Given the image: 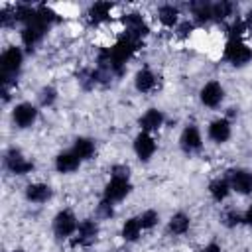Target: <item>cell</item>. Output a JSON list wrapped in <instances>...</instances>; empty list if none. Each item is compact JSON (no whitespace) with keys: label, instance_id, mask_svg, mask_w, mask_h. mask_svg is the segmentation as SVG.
<instances>
[{"label":"cell","instance_id":"5bb4252c","mask_svg":"<svg viewBox=\"0 0 252 252\" xmlns=\"http://www.w3.org/2000/svg\"><path fill=\"white\" fill-rule=\"evenodd\" d=\"M207 136H209V140L215 142V144H224V142H228L230 136H232L230 120H228L226 116H222V118H215L213 122H209Z\"/></svg>","mask_w":252,"mask_h":252},{"label":"cell","instance_id":"7402d4cb","mask_svg":"<svg viewBox=\"0 0 252 252\" xmlns=\"http://www.w3.org/2000/svg\"><path fill=\"white\" fill-rule=\"evenodd\" d=\"M211 2L205 0H197L189 4V12H191V22L195 24H207L213 20V12H211Z\"/></svg>","mask_w":252,"mask_h":252},{"label":"cell","instance_id":"3957f363","mask_svg":"<svg viewBox=\"0 0 252 252\" xmlns=\"http://www.w3.org/2000/svg\"><path fill=\"white\" fill-rule=\"evenodd\" d=\"M222 57H224V61H228L234 67H244L252 59V47L248 43H244L242 39L230 37L226 41V45H224Z\"/></svg>","mask_w":252,"mask_h":252},{"label":"cell","instance_id":"d6a6232c","mask_svg":"<svg viewBox=\"0 0 252 252\" xmlns=\"http://www.w3.org/2000/svg\"><path fill=\"white\" fill-rule=\"evenodd\" d=\"M242 220H244V224L246 226H250L252 228V203L248 205V209L242 213Z\"/></svg>","mask_w":252,"mask_h":252},{"label":"cell","instance_id":"836d02e7","mask_svg":"<svg viewBox=\"0 0 252 252\" xmlns=\"http://www.w3.org/2000/svg\"><path fill=\"white\" fill-rule=\"evenodd\" d=\"M201 252H222V246L220 244H217V242H209V244H205L203 246V250Z\"/></svg>","mask_w":252,"mask_h":252},{"label":"cell","instance_id":"5b68a950","mask_svg":"<svg viewBox=\"0 0 252 252\" xmlns=\"http://www.w3.org/2000/svg\"><path fill=\"white\" fill-rule=\"evenodd\" d=\"M122 26H124V37H128V39H132L136 43H140L150 32V28H148V24H146V20H144V16L140 12L124 14L122 16Z\"/></svg>","mask_w":252,"mask_h":252},{"label":"cell","instance_id":"ffe728a7","mask_svg":"<svg viewBox=\"0 0 252 252\" xmlns=\"http://www.w3.org/2000/svg\"><path fill=\"white\" fill-rule=\"evenodd\" d=\"M189 226H191V217H189L187 213H183V211L173 213V215L169 217V220H167V232L173 234V236L185 234V232L189 230Z\"/></svg>","mask_w":252,"mask_h":252},{"label":"cell","instance_id":"277c9868","mask_svg":"<svg viewBox=\"0 0 252 252\" xmlns=\"http://www.w3.org/2000/svg\"><path fill=\"white\" fill-rule=\"evenodd\" d=\"M77 226H79V220L71 209H61L51 220V230L59 240L71 238L77 232Z\"/></svg>","mask_w":252,"mask_h":252},{"label":"cell","instance_id":"ba28073f","mask_svg":"<svg viewBox=\"0 0 252 252\" xmlns=\"http://www.w3.org/2000/svg\"><path fill=\"white\" fill-rule=\"evenodd\" d=\"M230 189L238 195H250L252 193V171L246 167H236L226 171Z\"/></svg>","mask_w":252,"mask_h":252},{"label":"cell","instance_id":"1f68e13d","mask_svg":"<svg viewBox=\"0 0 252 252\" xmlns=\"http://www.w3.org/2000/svg\"><path fill=\"white\" fill-rule=\"evenodd\" d=\"M191 30H193V22H189V20L179 22V24H177V28H175V32H177V35H179V37H187V35L191 33Z\"/></svg>","mask_w":252,"mask_h":252},{"label":"cell","instance_id":"8fae6325","mask_svg":"<svg viewBox=\"0 0 252 252\" xmlns=\"http://www.w3.org/2000/svg\"><path fill=\"white\" fill-rule=\"evenodd\" d=\"M199 100L203 106L217 108L224 100V87L219 81H207L199 91Z\"/></svg>","mask_w":252,"mask_h":252},{"label":"cell","instance_id":"4fadbf2b","mask_svg":"<svg viewBox=\"0 0 252 252\" xmlns=\"http://www.w3.org/2000/svg\"><path fill=\"white\" fill-rule=\"evenodd\" d=\"M130 193H132V183H130V179H116V177H110V181L104 185L102 199H106V201H110V203H118V201H124Z\"/></svg>","mask_w":252,"mask_h":252},{"label":"cell","instance_id":"d590c367","mask_svg":"<svg viewBox=\"0 0 252 252\" xmlns=\"http://www.w3.org/2000/svg\"><path fill=\"white\" fill-rule=\"evenodd\" d=\"M12 252H26V250H24V248H14Z\"/></svg>","mask_w":252,"mask_h":252},{"label":"cell","instance_id":"30bf717a","mask_svg":"<svg viewBox=\"0 0 252 252\" xmlns=\"http://www.w3.org/2000/svg\"><path fill=\"white\" fill-rule=\"evenodd\" d=\"M49 28H45L41 22H37L35 18L28 24V26H24L22 28V32H20V37H22V45L26 47V49H35L39 43H41V39H43V35H45V32H47Z\"/></svg>","mask_w":252,"mask_h":252},{"label":"cell","instance_id":"f546056e","mask_svg":"<svg viewBox=\"0 0 252 252\" xmlns=\"http://www.w3.org/2000/svg\"><path fill=\"white\" fill-rule=\"evenodd\" d=\"M112 217H114V203H110L106 199H100V203L96 205V219L108 220Z\"/></svg>","mask_w":252,"mask_h":252},{"label":"cell","instance_id":"484cf974","mask_svg":"<svg viewBox=\"0 0 252 252\" xmlns=\"http://www.w3.org/2000/svg\"><path fill=\"white\" fill-rule=\"evenodd\" d=\"M234 4L232 2H226V0H220V2H215L211 6V12H213V20L215 22H224L226 18H230L234 14Z\"/></svg>","mask_w":252,"mask_h":252},{"label":"cell","instance_id":"d6986e66","mask_svg":"<svg viewBox=\"0 0 252 252\" xmlns=\"http://www.w3.org/2000/svg\"><path fill=\"white\" fill-rule=\"evenodd\" d=\"M230 183H228V177L224 175V177H215V179H211L209 181V195H211V199L213 201H217V203H222V201H226L228 199V195H230Z\"/></svg>","mask_w":252,"mask_h":252},{"label":"cell","instance_id":"44dd1931","mask_svg":"<svg viewBox=\"0 0 252 252\" xmlns=\"http://www.w3.org/2000/svg\"><path fill=\"white\" fill-rule=\"evenodd\" d=\"M142 224L138 220V217H130L122 222V228H120V236L126 244H132V242H138L140 236H142Z\"/></svg>","mask_w":252,"mask_h":252},{"label":"cell","instance_id":"9a60e30c","mask_svg":"<svg viewBox=\"0 0 252 252\" xmlns=\"http://www.w3.org/2000/svg\"><path fill=\"white\" fill-rule=\"evenodd\" d=\"M24 197H26L28 203L43 205V203H47V201L53 197V189H51L47 183L33 181V183H28V185H26V189H24Z\"/></svg>","mask_w":252,"mask_h":252},{"label":"cell","instance_id":"2e32d148","mask_svg":"<svg viewBox=\"0 0 252 252\" xmlns=\"http://www.w3.org/2000/svg\"><path fill=\"white\" fill-rule=\"evenodd\" d=\"M163 122H165V116H163V112H161L159 108H148V110L138 118L140 130H142V132H150V134L158 132V130L163 126Z\"/></svg>","mask_w":252,"mask_h":252},{"label":"cell","instance_id":"e0dca14e","mask_svg":"<svg viewBox=\"0 0 252 252\" xmlns=\"http://www.w3.org/2000/svg\"><path fill=\"white\" fill-rule=\"evenodd\" d=\"M81 158L73 152V150H65V152H59L55 156V169L59 173H73L81 167Z\"/></svg>","mask_w":252,"mask_h":252},{"label":"cell","instance_id":"7a4b0ae2","mask_svg":"<svg viewBox=\"0 0 252 252\" xmlns=\"http://www.w3.org/2000/svg\"><path fill=\"white\" fill-rule=\"evenodd\" d=\"M2 163H4V169L10 171L12 175H28L35 167L33 161L30 158H26V154L20 148H8L4 152Z\"/></svg>","mask_w":252,"mask_h":252},{"label":"cell","instance_id":"e575fe53","mask_svg":"<svg viewBox=\"0 0 252 252\" xmlns=\"http://www.w3.org/2000/svg\"><path fill=\"white\" fill-rule=\"evenodd\" d=\"M114 252H132V250H130L128 246H120V248H116Z\"/></svg>","mask_w":252,"mask_h":252},{"label":"cell","instance_id":"7c38bea8","mask_svg":"<svg viewBox=\"0 0 252 252\" xmlns=\"http://www.w3.org/2000/svg\"><path fill=\"white\" fill-rule=\"evenodd\" d=\"M132 148H134V154H136V158L140 161H150L154 158L156 150H158V144H156V138L150 132H142L140 130L136 134V138H134Z\"/></svg>","mask_w":252,"mask_h":252},{"label":"cell","instance_id":"4316f807","mask_svg":"<svg viewBox=\"0 0 252 252\" xmlns=\"http://www.w3.org/2000/svg\"><path fill=\"white\" fill-rule=\"evenodd\" d=\"M55 100H57V89H55L53 85H45V87H41V89L37 91V104H39L41 108L53 106Z\"/></svg>","mask_w":252,"mask_h":252},{"label":"cell","instance_id":"ac0fdd59","mask_svg":"<svg viewBox=\"0 0 252 252\" xmlns=\"http://www.w3.org/2000/svg\"><path fill=\"white\" fill-rule=\"evenodd\" d=\"M156 85H158V77H156V73L152 71V69H140V71H136V75H134V87H136V91L138 93H152L154 89H156Z\"/></svg>","mask_w":252,"mask_h":252},{"label":"cell","instance_id":"6da1fadb","mask_svg":"<svg viewBox=\"0 0 252 252\" xmlns=\"http://www.w3.org/2000/svg\"><path fill=\"white\" fill-rule=\"evenodd\" d=\"M24 65V49L20 45H8L0 55V83L2 87L14 89Z\"/></svg>","mask_w":252,"mask_h":252},{"label":"cell","instance_id":"f1b7e54d","mask_svg":"<svg viewBox=\"0 0 252 252\" xmlns=\"http://www.w3.org/2000/svg\"><path fill=\"white\" fill-rule=\"evenodd\" d=\"M138 220H140L144 230H152V228H156L159 224V213L156 209H146V211H142L138 215Z\"/></svg>","mask_w":252,"mask_h":252},{"label":"cell","instance_id":"52a82bcc","mask_svg":"<svg viewBox=\"0 0 252 252\" xmlns=\"http://www.w3.org/2000/svg\"><path fill=\"white\" fill-rule=\"evenodd\" d=\"M37 116H39L37 106L32 104V102H28V100H22V102L14 104V108H12V122L20 130L32 128L37 122Z\"/></svg>","mask_w":252,"mask_h":252},{"label":"cell","instance_id":"8992f818","mask_svg":"<svg viewBox=\"0 0 252 252\" xmlns=\"http://www.w3.org/2000/svg\"><path fill=\"white\" fill-rule=\"evenodd\" d=\"M98 234H100V226L94 219H83L79 220V226H77V232L73 234V246H81V248H91L96 240H98Z\"/></svg>","mask_w":252,"mask_h":252},{"label":"cell","instance_id":"4dcf8cb0","mask_svg":"<svg viewBox=\"0 0 252 252\" xmlns=\"http://www.w3.org/2000/svg\"><path fill=\"white\" fill-rule=\"evenodd\" d=\"M110 177L116 179H130V165L128 163H114L110 167Z\"/></svg>","mask_w":252,"mask_h":252},{"label":"cell","instance_id":"cb8c5ba5","mask_svg":"<svg viewBox=\"0 0 252 252\" xmlns=\"http://www.w3.org/2000/svg\"><path fill=\"white\" fill-rule=\"evenodd\" d=\"M71 150L81 158V161H85V159H91V158L94 156V152H96V144H94V140L89 138V136H77L75 142H73V148H71Z\"/></svg>","mask_w":252,"mask_h":252},{"label":"cell","instance_id":"603a6c76","mask_svg":"<svg viewBox=\"0 0 252 252\" xmlns=\"http://www.w3.org/2000/svg\"><path fill=\"white\" fill-rule=\"evenodd\" d=\"M179 8L173 6V4H161L158 8V22L163 26V28H177V24L181 22L179 20Z\"/></svg>","mask_w":252,"mask_h":252},{"label":"cell","instance_id":"d4e9b609","mask_svg":"<svg viewBox=\"0 0 252 252\" xmlns=\"http://www.w3.org/2000/svg\"><path fill=\"white\" fill-rule=\"evenodd\" d=\"M110 12H112V4H108V2H96V4H93L89 8L87 16H89V20L93 24H100V22H106L110 18Z\"/></svg>","mask_w":252,"mask_h":252},{"label":"cell","instance_id":"9c48e42d","mask_svg":"<svg viewBox=\"0 0 252 252\" xmlns=\"http://www.w3.org/2000/svg\"><path fill=\"white\" fill-rule=\"evenodd\" d=\"M179 148L187 156L201 152V148H203V136H201V130L195 124H187L181 130V134H179Z\"/></svg>","mask_w":252,"mask_h":252},{"label":"cell","instance_id":"83f0119b","mask_svg":"<svg viewBox=\"0 0 252 252\" xmlns=\"http://www.w3.org/2000/svg\"><path fill=\"white\" fill-rule=\"evenodd\" d=\"M220 222L226 226V228H234L238 224H244L242 220V213L234 207H226L222 213H220Z\"/></svg>","mask_w":252,"mask_h":252}]
</instances>
